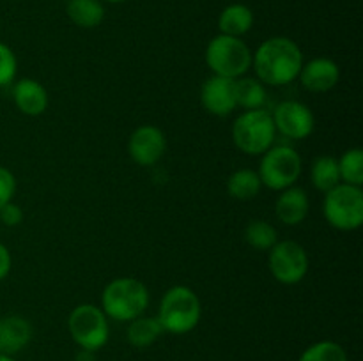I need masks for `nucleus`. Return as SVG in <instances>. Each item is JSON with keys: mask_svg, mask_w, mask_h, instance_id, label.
Wrapping results in <instances>:
<instances>
[{"mask_svg": "<svg viewBox=\"0 0 363 361\" xmlns=\"http://www.w3.org/2000/svg\"><path fill=\"white\" fill-rule=\"evenodd\" d=\"M252 66L259 81L279 87L298 78L303 66V53L293 39L277 35L266 39L252 53Z\"/></svg>", "mask_w": 363, "mask_h": 361, "instance_id": "nucleus-1", "label": "nucleus"}, {"mask_svg": "<svg viewBox=\"0 0 363 361\" xmlns=\"http://www.w3.org/2000/svg\"><path fill=\"white\" fill-rule=\"evenodd\" d=\"M149 306V290L140 280L123 276L103 289L101 310L112 321L130 322L144 315Z\"/></svg>", "mask_w": 363, "mask_h": 361, "instance_id": "nucleus-2", "label": "nucleus"}, {"mask_svg": "<svg viewBox=\"0 0 363 361\" xmlns=\"http://www.w3.org/2000/svg\"><path fill=\"white\" fill-rule=\"evenodd\" d=\"M201 315V299L195 290L186 285H174L163 294L156 317L163 331L172 335H186L197 328Z\"/></svg>", "mask_w": 363, "mask_h": 361, "instance_id": "nucleus-3", "label": "nucleus"}, {"mask_svg": "<svg viewBox=\"0 0 363 361\" xmlns=\"http://www.w3.org/2000/svg\"><path fill=\"white\" fill-rule=\"evenodd\" d=\"M206 64L216 76L238 80L252 67V50L243 39L218 34L206 48Z\"/></svg>", "mask_w": 363, "mask_h": 361, "instance_id": "nucleus-4", "label": "nucleus"}, {"mask_svg": "<svg viewBox=\"0 0 363 361\" xmlns=\"http://www.w3.org/2000/svg\"><path fill=\"white\" fill-rule=\"evenodd\" d=\"M277 137L272 112L245 110L233 124V142L248 156H262L273 145Z\"/></svg>", "mask_w": 363, "mask_h": 361, "instance_id": "nucleus-5", "label": "nucleus"}, {"mask_svg": "<svg viewBox=\"0 0 363 361\" xmlns=\"http://www.w3.org/2000/svg\"><path fill=\"white\" fill-rule=\"evenodd\" d=\"M323 214L330 227L342 232L360 229L363 223V191L360 186L340 183L326 191Z\"/></svg>", "mask_w": 363, "mask_h": 361, "instance_id": "nucleus-6", "label": "nucleus"}, {"mask_svg": "<svg viewBox=\"0 0 363 361\" xmlns=\"http://www.w3.org/2000/svg\"><path fill=\"white\" fill-rule=\"evenodd\" d=\"M67 329L73 342L80 349L92 350V353L103 349L110 336L108 317L101 308L91 303L78 304L73 308L67 317Z\"/></svg>", "mask_w": 363, "mask_h": 361, "instance_id": "nucleus-7", "label": "nucleus"}, {"mask_svg": "<svg viewBox=\"0 0 363 361\" xmlns=\"http://www.w3.org/2000/svg\"><path fill=\"white\" fill-rule=\"evenodd\" d=\"M262 186L282 191L294 186L301 176V158L289 145H272L262 154L257 170Z\"/></svg>", "mask_w": 363, "mask_h": 361, "instance_id": "nucleus-8", "label": "nucleus"}, {"mask_svg": "<svg viewBox=\"0 0 363 361\" xmlns=\"http://www.w3.org/2000/svg\"><path fill=\"white\" fill-rule=\"evenodd\" d=\"M268 265L277 282L284 285H296L308 273L307 250L296 241H279L269 250Z\"/></svg>", "mask_w": 363, "mask_h": 361, "instance_id": "nucleus-9", "label": "nucleus"}, {"mask_svg": "<svg viewBox=\"0 0 363 361\" xmlns=\"http://www.w3.org/2000/svg\"><path fill=\"white\" fill-rule=\"evenodd\" d=\"M272 117L275 122V130L293 140H303V138L311 137L315 126L312 110L303 103L293 101V99L279 103L277 108L273 110Z\"/></svg>", "mask_w": 363, "mask_h": 361, "instance_id": "nucleus-10", "label": "nucleus"}, {"mask_svg": "<svg viewBox=\"0 0 363 361\" xmlns=\"http://www.w3.org/2000/svg\"><path fill=\"white\" fill-rule=\"evenodd\" d=\"M165 151V133L152 124H144V126L137 127L128 140V154L140 166L156 165L163 158Z\"/></svg>", "mask_w": 363, "mask_h": 361, "instance_id": "nucleus-11", "label": "nucleus"}, {"mask_svg": "<svg viewBox=\"0 0 363 361\" xmlns=\"http://www.w3.org/2000/svg\"><path fill=\"white\" fill-rule=\"evenodd\" d=\"M201 103L206 112L213 113L216 117H227L236 108V80L230 78L216 76L202 84L201 88Z\"/></svg>", "mask_w": 363, "mask_h": 361, "instance_id": "nucleus-12", "label": "nucleus"}, {"mask_svg": "<svg viewBox=\"0 0 363 361\" xmlns=\"http://www.w3.org/2000/svg\"><path fill=\"white\" fill-rule=\"evenodd\" d=\"M298 78L301 87L307 88L308 92H328L339 84L340 69L332 59L318 57L301 66Z\"/></svg>", "mask_w": 363, "mask_h": 361, "instance_id": "nucleus-13", "label": "nucleus"}, {"mask_svg": "<svg viewBox=\"0 0 363 361\" xmlns=\"http://www.w3.org/2000/svg\"><path fill=\"white\" fill-rule=\"evenodd\" d=\"M32 326L20 315L0 317V354L14 356L30 343Z\"/></svg>", "mask_w": 363, "mask_h": 361, "instance_id": "nucleus-14", "label": "nucleus"}, {"mask_svg": "<svg viewBox=\"0 0 363 361\" xmlns=\"http://www.w3.org/2000/svg\"><path fill=\"white\" fill-rule=\"evenodd\" d=\"M16 108L28 117H38L48 108V92L34 78H21L13 87Z\"/></svg>", "mask_w": 363, "mask_h": 361, "instance_id": "nucleus-15", "label": "nucleus"}, {"mask_svg": "<svg viewBox=\"0 0 363 361\" xmlns=\"http://www.w3.org/2000/svg\"><path fill=\"white\" fill-rule=\"evenodd\" d=\"M308 209H311V202H308L305 190L298 186H291L282 190L279 195L275 204V214L284 225H300L305 222L308 216Z\"/></svg>", "mask_w": 363, "mask_h": 361, "instance_id": "nucleus-16", "label": "nucleus"}, {"mask_svg": "<svg viewBox=\"0 0 363 361\" xmlns=\"http://www.w3.org/2000/svg\"><path fill=\"white\" fill-rule=\"evenodd\" d=\"M252 27H254V13L245 4H230L218 16L220 34L241 38Z\"/></svg>", "mask_w": 363, "mask_h": 361, "instance_id": "nucleus-17", "label": "nucleus"}, {"mask_svg": "<svg viewBox=\"0 0 363 361\" xmlns=\"http://www.w3.org/2000/svg\"><path fill=\"white\" fill-rule=\"evenodd\" d=\"M66 13L67 18L82 28H94L105 20L101 0H67Z\"/></svg>", "mask_w": 363, "mask_h": 361, "instance_id": "nucleus-18", "label": "nucleus"}, {"mask_svg": "<svg viewBox=\"0 0 363 361\" xmlns=\"http://www.w3.org/2000/svg\"><path fill=\"white\" fill-rule=\"evenodd\" d=\"M163 333L165 331H163L158 317L140 315V317L130 321V326L126 329V338L137 349H145V347H151Z\"/></svg>", "mask_w": 363, "mask_h": 361, "instance_id": "nucleus-19", "label": "nucleus"}, {"mask_svg": "<svg viewBox=\"0 0 363 361\" xmlns=\"http://www.w3.org/2000/svg\"><path fill=\"white\" fill-rule=\"evenodd\" d=\"M261 188V177L255 170L250 168L236 170L227 179V191L236 200H252V198L257 197Z\"/></svg>", "mask_w": 363, "mask_h": 361, "instance_id": "nucleus-20", "label": "nucleus"}, {"mask_svg": "<svg viewBox=\"0 0 363 361\" xmlns=\"http://www.w3.org/2000/svg\"><path fill=\"white\" fill-rule=\"evenodd\" d=\"M311 180L318 191H330L340 184L339 161L333 156H319L311 166Z\"/></svg>", "mask_w": 363, "mask_h": 361, "instance_id": "nucleus-21", "label": "nucleus"}, {"mask_svg": "<svg viewBox=\"0 0 363 361\" xmlns=\"http://www.w3.org/2000/svg\"><path fill=\"white\" fill-rule=\"evenodd\" d=\"M268 92L264 84L257 78H238L236 80V105L245 110H259L264 106Z\"/></svg>", "mask_w": 363, "mask_h": 361, "instance_id": "nucleus-22", "label": "nucleus"}, {"mask_svg": "<svg viewBox=\"0 0 363 361\" xmlns=\"http://www.w3.org/2000/svg\"><path fill=\"white\" fill-rule=\"evenodd\" d=\"M245 241L259 251H269L279 243V232L275 227L264 219H254L245 229Z\"/></svg>", "mask_w": 363, "mask_h": 361, "instance_id": "nucleus-23", "label": "nucleus"}, {"mask_svg": "<svg viewBox=\"0 0 363 361\" xmlns=\"http://www.w3.org/2000/svg\"><path fill=\"white\" fill-rule=\"evenodd\" d=\"M339 173L340 180L351 186H360L363 184V151L360 147L347 149L339 159Z\"/></svg>", "mask_w": 363, "mask_h": 361, "instance_id": "nucleus-24", "label": "nucleus"}, {"mask_svg": "<svg viewBox=\"0 0 363 361\" xmlns=\"http://www.w3.org/2000/svg\"><path fill=\"white\" fill-rule=\"evenodd\" d=\"M298 361H350L347 353L340 343L333 340H321V342L312 343L311 347L301 353Z\"/></svg>", "mask_w": 363, "mask_h": 361, "instance_id": "nucleus-25", "label": "nucleus"}, {"mask_svg": "<svg viewBox=\"0 0 363 361\" xmlns=\"http://www.w3.org/2000/svg\"><path fill=\"white\" fill-rule=\"evenodd\" d=\"M16 55L6 42H0V87H7L9 84H13L16 78Z\"/></svg>", "mask_w": 363, "mask_h": 361, "instance_id": "nucleus-26", "label": "nucleus"}, {"mask_svg": "<svg viewBox=\"0 0 363 361\" xmlns=\"http://www.w3.org/2000/svg\"><path fill=\"white\" fill-rule=\"evenodd\" d=\"M14 193H16V179L13 172L6 166H0V207L13 202Z\"/></svg>", "mask_w": 363, "mask_h": 361, "instance_id": "nucleus-27", "label": "nucleus"}, {"mask_svg": "<svg viewBox=\"0 0 363 361\" xmlns=\"http://www.w3.org/2000/svg\"><path fill=\"white\" fill-rule=\"evenodd\" d=\"M0 222L7 227H16L23 222V211L18 204H6L4 207H0Z\"/></svg>", "mask_w": 363, "mask_h": 361, "instance_id": "nucleus-28", "label": "nucleus"}, {"mask_svg": "<svg viewBox=\"0 0 363 361\" xmlns=\"http://www.w3.org/2000/svg\"><path fill=\"white\" fill-rule=\"evenodd\" d=\"M11 264H13V258H11L9 250H7L6 244L0 243V282L9 275Z\"/></svg>", "mask_w": 363, "mask_h": 361, "instance_id": "nucleus-29", "label": "nucleus"}, {"mask_svg": "<svg viewBox=\"0 0 363 361\" xmlns=\"http://www.w3.org/2000/svg\"><path fill=\"white\" fill-rule=\"evenodd\" d=\"M74 361H96V356L92 350L82 349L80 353L77 354V357H74Z\"/></svg>", "mask_w": 363, "mask_h": 361, "instance_id": "nucleus-30", "label": "nucleus"}, {"mask_svg": "<svg viewBox=\"0 0 363 361\" xmlns=\"http://www.w3.org/2000/svg\"><path fill=\"white\" fill-rule=\"evenodd\" d=\"M0 361H16L13 356H6V354H0Z\"/></svg>", "mask_w": 363, "mask_h": 361, "instance_id": "nucleus-31", "label": "nucleus"}, {"mask_svg": "<svg viewBox=\"0 0 363 361\" xmlns=\"http://www.w3.org/2000/svg\"><path fill=\"white\" fill-rule=\"evenodd\" d=\"M103 2H108V4H121V2H126V0H103Z\"/></svg>", "mask_w": 363, "mask_h": 361, "instance_id": "nucleus-32", "label": "nucleus"}]
</instances>
